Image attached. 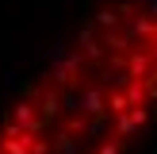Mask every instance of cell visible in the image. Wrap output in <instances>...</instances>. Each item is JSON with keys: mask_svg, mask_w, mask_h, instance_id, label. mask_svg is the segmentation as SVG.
Returning <instances> with one entry per match:
<instances>
[{"mask_svg": "<svg viewBox=\"0 0 157 154\" xmlns=\"http://www.w3.org/2000/svg\"><path fill=\"white\" fill-rule=\"evenodd\" d=\"M27 135V127H19L15 120H4V127H0V139H23Z\"/></svg>", "mask_w": 157, "mask_h": 154, "instance_id": "cell-10", "label": "cell"}, {"mask_svg": "<svg viewBox=\"0 0 157 154\" xmlns=\"http://www.w3.org/2000/svg\"><path fill=\"white\" fill-rule=\"evenodd\" d=\"M0 120H8V116H4V108H0Z\"/></svg>", "mask_w": 157, "mask_h": 154, "instance_id": "cell-15", "label": "cell"}, {"mask_svg": "<svg viewBox=\"0 0 157 154\" xmlns=\"http://www.w3.org/2000/svg\"><path fill=\"white\" fill-rule=\"evenodd\" d=\"M38 112H42L46 120H54V116H61V112H65V108H61V89L46 85V89L38 92Z\"/></svg>", "mask_w": 157, "mask_h": 154, "instance_id": "cell-4", "label": "cell"}, {"mask_svg": "<svg viewBox=\"0 0 157 154\" xmlns=\"http://www.w3.org/2000/svg\"><path fill=\"white\" fill-rule=\"evenodd\" d=\"M65 43H61V38H54V43L50 46H46V62H50V66H54V62H61V58H65Z\"/></svg>", "mask_w": 157, "mask_h": 154, "instance_id": "cell-9", "label": "cell"}, {"mask_svg": "<svg viewBox=\"0 0 157 154\" xmlns=\"http://www.w3.org/2000/svg\"><path fill=\"white\" fill-rule=\"evenodd\" d=\"M119 19H127L123 8H96V12H92V23H96L100 31H115V27H119Z\"/></svg>", "mask_w": 157, "mask_h": 154, "instance_id": "cell-5", "label": "cell"}, {"mask_svg": "<svg viewBox=\"0 0 157 154\" xmlns=\"http://www.w3.org/2000/svg\"><path fill=\"white\" fill-rule=\"evenodd\" d=\"M35 135H38V131H27L23 139H0V150H4V154H31Z\"/></svg>", "mask_w": 157, "mask_h": 154, "instance_id": "cell-6", "label": "cell"}, {"mask_svg": "<svg viewBox=\"0 0 157 154\" xmlns=\"http://www.w3.org/2000/svg\"><path fill=\"white\" fill-rule=\"evenodd\" d=\"M81 92V104H77V112L81 116H107V89H100V85H84Z\"/></svg>", "mask_w": 157, "mask_h": 154, "instance_id": "cell-2", "label": "cell"}, {"mask_svg": "<svg viewBox=\"0 0 157 154\" xmlns=\"http://www.w3.org/2000/svg\"><path fill=\"white\" fill-rule=\"evenodd\" d=\"M134 131H138V123L130 120V112L115 116V123H111V135H115V139H130V135H134Z\"/></svg>", "mask_w": 157, "mask_h": 154, "instance_id": "cell-7", "label": "cell"}, {"mask_svg": "<svg viewBox=\"0 0 157 154\" xmlns=\"http://www.w3.org/2000/svg\"><path fill=\"white\" fill-rule=\"evenodd\" d=\"M150 54H153V62H157V35L150 38Z\"/></svg>", "mask_w": 157, "mask_h": 154, "instance_id": "cell-14", "label": "cell"}, {"mask_svg": "<svg viewBox=\"0 0 157 154\" xmlns=\"http://www.w3.org/2000/svg\"><path fill=\"white\" fill-rule=\"evenodd\" d=\"M69 135H73V139L88 135V116H73V120H69Z\"/></svg>", "mask_w": 157, "mask_h": 154, "instance_id": "cell-11", "label": "cell"}, {"mask_svg": "<svg viewBox=\"0 0 157 154\" xmlns=\"http://www.w3.org/2000/svg\"><path fill=\"white\" fill-rule=\"evenodd\" d=\"M96 154H123V139H115V135H111V139H104Z\"/></svg>", "mask_w": 157, "mask_h": 154, "instance_id": "cell-12", "label": "cell"}, {"mask_svg": "<svg viewBox=\"0 0 157 154\" xmlns=\"http://www.w3.org/2000/svg\"><path fill=\"white\" fill-rule=\"evenodd\" d=\"M77 77H81V73H77V69H69V62L61 58V62H54V66L42 73V81H46V85H54V89H73Z\"/></svg>", "mask_w": 157, "mask_h": 154, "instance_id": "cell-3", "label": "cell"}, {"mask_svg": "<svg viewBox=\"0 0 157 154\" xmlns=\"http://www.w3.org/2000/svg\"><path fill=\"white\" fill-rule=\"evenodd\" d=\"M8 120H15L19 127H27V131H42V127H46V116L38 112V100H31V96L15 100L12 112H8Z\"/></svg>", "mask_w": 157, "mask_h": 154, "instance_id": "cell-1", "label": "cell"}, {"mask_svg": "<svg viewBox=\"0 0 157 154\" xmlns=\"http://www.w3.org/2000/svg\"><path fill=\"white\" fill-rule=\"evenodd\" d=\"M15 85H19V73L15 69H4V89H15Z\"/></svg>", "mask_w": 157, "mask_h": 154, "instance_id": "cell-13", "label": "cell"}, {"mask_svg": "<svg viewBox=\"0 0 157 154\" xmlns=\"http://www.w3.org/2000/svg\"><path fill=\"white\" fill-rule=\"evenodd\" d=\"M107 112H111V116L130 112V100H127V92H123V89H111V92H107Z\"/></svg>", "mask_w": 157, "mask_h": 154, "instance_id": "cell-8", "label": "cell"}, {"mask_svg": "<svg viewBox=\"0 0 157 154\" xmlns=\"http://www.w3.org/2000/svg\"><path fill=\"white\" fill-rule=\"evenodd\" d=\"M0 154H4V150H0Z\"/></svg>", "mask_w": 157, "mask_h": 154, "instance_id": "cell-16", "label": "cell"}]
</instances>
